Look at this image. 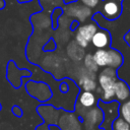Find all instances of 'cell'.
I'll list each match as a JSON object with an SVG mask.
<instances>
[{"instance_id":"cell-6","label":"cell","mask_w":130,"mask_h":130,"mask_svg":"<svg viewBox=\"0 0 130 130\" xmlns=\"http://www.w3.org/2000/svg\"><path fill=\"white\" fill-rule=\"evenodd\" d=\"M101 13L108 20H115L122 13V1L105 0L102 5Z\"/></svg>"},{"instance_id":"cell-13","label":"cell","mask_w":130,"mask_h":130,"mask_svg":"<svg viewBox=\"0 0 130 130\" xmlns=\"http://www.w3.org/2000/svg\"><path fill=\"white\" fill-rule=\"evenodd\" d=\"M84 65H85V67H86L90 72H96V71H98L99 66L96 65V63L94 62V60H93V58H92V55H90V54H88V55L85 56Z\"/></svg>"},{"instance_id":"cell-5","label":"cell","mask_w":130,"mask_h":130,"mask_svg":"<svg viewBox=\"0 0 130 130\" xmlns=\"http://www.w3.org/2000/svg\"><path fill=\"white\" fill-rule=\"evenodd\" d=\"M56 125L61 130H83L80 118L75 116L73 113H64L63 115H59Z\"/></svg>"},{"instance_id":"cell-10","label":"cell","mask_w":130,"mask_h":130,"mask_svg":"<svg viewBox=\"0 0 130 130\" xmlns=\"http://www.w3.org/2000/svg\"><path fill=\"white\" fill-rule=\"evenodd\" d=\"M78 84L82 90H86V91H94L98 87L94 78H92L88 75L81 76L78 81Z\"/></svg>"},{"instance_id":"cell-2","label":"cell","mask_w":130,"mask_h":130,"mask_svg":"<svg viewBox=\"0 0 130 130\" xmlns=\"http://www.w3.org/2000/svg\"><path fill=\"white\" fill-rule=\"evenodd\" d=\"M92 58L99 67H109L116 70L123 64L122 54L111 47L108 49H96Z\"/></svg>"},{"instance_id":"cell-19","label":"cell","mask_w":130,"mask_h":130,"mask_svg":"<svg viewBox=\"0 0 130 130\" xmlns=\"http://www.w3.org/2000/svg\"><path fill=\"white\" fill-rule=\"evenodd\" d=\"M5 7V1L4 0H0V9H3Z\"/></svg>"},{"instance_id":"cell-4","label":"cell","mask_w":130,"mask_h":130,"mask_svg":"<svg viewBox=\"0 0 130 130\" xmlns=\"http://www.w3.org/2000/svg\"><path fill=\"white\" fill-rule=\"evenodd\" d=\"M98 29H99V26H98L96 22H94V21L87 23V24L80 25L76 29L75 40H76L77 44L81 48H86L88 46V44L90 43L92 36L94 35V32Z\"/></svg>"},{"instance_id":"cell-17","label":"cell","mask_w":130,"mask_h":130,"mask_svg":"<svg viewBox=\"0 0 130 130\" xmlns=\"http://www.w3.org/2000/svg\"><path fill=\"white\" fill-rule=\"evenodd\" d=\"M123 39H124V41L126 42V44L130 47V29L128 30V32H126V35H124Z\"/></svg>"},{"instance_id":"cell-9","label":"cell","mask_w":130,"mask_h":130,"mask_svg":"<svg viewBox=\"0 0 130 130\" xmlns=\"http://www.w3.org/2000/svg\"><path fill=\"white\" fill-rule=\"evenodd\" d=\"M98 101L99 100L96 99L93 91L82 90L78 94L75 105L80 107V108H83V109H90V108L98 105Z\"/></svg>"},{"instance_id":"cell-7","label":"cell","mask_w":130,"mask_h":130,"mask_svg":"<svg viewBox=\"0 0 130 130\" xmlns=\"http://www.w3.org/2000/svg\"><path fill=\"white\" fill-rule=\"evenodd\" d=\"M90 43L96 49H108L111 47L112 37L107 29H98L91 38Z\"/></svg>"},{"instance_id":"cell-11","label":"cell","mask_w":130,"mask_h":130,"mask_svg":"<svg viewBox=\"0 0 130 130\" xmlns=\"http://www.w3.org/2000/svg\"><path fill=\"white\" fill-rule=\"evenodd\" d=\"M118 113H119V117H121L130 125V99L119 104Z\"/></svg>"},{"instance_id":"cell-14","label":"cell","mask_w":130,"mask_h":130,"mask_svg":"<svg viewBox=\"0 0 130 130\" xmlns=\"http://www.w3.org/2000/svg\"><path fill=\"white\" fill-rule=\"evenodd\" d=\"M11 113H12L15 117H17V118H20V117H22V115H23L22 109H21L19 106H16V105L11 108Z\"/></svg>"},{"instance_id":"cell-21","label":"cell","mask_w":130,"mask_h":130,"mask_svg":"<svg viewBox=\"0 0 130 130\" xmlns=\"http://www.w3.org/2000/svg\"><path fill=\"white\" fill-rule=\"evenodd\" d=\"M1 109H2V106H1V104H0V111H1Z\"/></svg>"},{"instance_id":"cell-16","label":"cell","mask_w":130,"mask_h":130,"mask_svg":"<svg viewBox=\"0 0 130 130\" xmlns=\"http://www.w3.org/2000/svg\"><path fill=\"white\" fill-rule=\"evenodd\" d=\"M59 88H60V91L63 92V93H66V92H68V90H69V86H68V84H67L66 82H62V83L59 85Z\"/></svg>"},{"instance_id":"cell-12","label":"cell","mask_w":130,"mask_h":130,"mask_svg":"<svg viewBox=\"0 0 130 130\" xmlns=\"http://www.w3.org/2000/svg\"><path fill=\"white\" fill-rule=\"evenodd\" d=\"M111 128H112V130H130V125L125 120H123L121 117L118 116L113 121Z\"/></svg>"},{"instance_id":"cell-8","label":"cell","mask_w":130,"mask_h":130,"mask_svg":"<svg viewBox=\"0 0 130 130\" xmlns=\"http://www.w3.org/2000/svg\"><path fill=\"white\" fill-rule=\"evenodd\" d=\"M114 93H115V101H117L119 104L123 103L128 99H130V87L124 80L118 77L115 82Z\"/></svg>"},{"instance_id":"cell-15","label":"cell","mask_w":130,"mask_h":130,"mask_svg":"<svg viewBox=\"0 0 130 130\" xmlns=\"http://www.w3.org/2000/svg\"><path fill=\"white\" fill-rule=\"evenodd\" d=\"M80 1L84 4V6H86L88 8H94V7H96V5L100 2V0H80Z\"/></svg>"},{"instance_id":"cell-20","label":"cell","mask_w":130,"mask_h":130,"mask_svg":"<svg viewBox=\"0 0 130 130\" xmlns=\"http://www.w3.org/2000/svg\"><path fill=\"white\" fill-rule=\"evenodd\" d=\"M95 130H104V129H103V128H101V127H99V128H98V129H95Z\"/></svg>"},{"instance_id":"cell-1","label":"cell","mask_w":130,"mask_h":130,"mask_svg":"<svg viewBox=\"0 0 130 130\" xmlns=\"http://www.w3.org/2000/svg\"><path fill=\"white\" fill-rule=\"evenodd\" d=\"M118 76L116 70L113 68L105 67V69L99 74L98 81L102 89V94L100 100L104 103H110L115 101V93H114V86Z\"/></svg>"},{"instance_id":"cell-3","label":"cell","mask_w":130,"mask_h":130,"mask_svg":"<svg viewBox=\"0 0 130 130\" xmlns=\"http://www.w3.org/2000/svg\"><path fill=\"white\" fill-rule=\"evenodd\" d=\"M83 130H95L104 121V112L96 105L90 109H87L80 117Z\"/></svg>"},{"instance_id":"cell-22","label":"cell","mask_w":130,"mask_h":130,"mask_svg":"<svg viewBox=\"0 0 130 130\" xmlns=\"http://www.w3.org/2000/svg\"><path fill=\"white\" fill-rule=\"evenodd\" d=\"M116 1H123V0H116Z\"/></svg>"},{"instance_id":"cell-18","label":"cell","mask_w":130,"mask_h":130,"mask_svg":"<svg viewBox=\"0 0 130 130\" xmlns=\"http://www.w3.org/2000/svg\"><path fill=\"white\" fill-rule=\"evenodd\" d=\"M49 126V130H61L57 125H48Z\"/></svg>"}]
</instances>
